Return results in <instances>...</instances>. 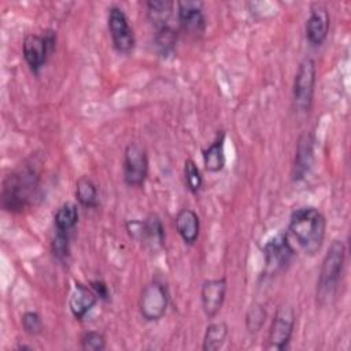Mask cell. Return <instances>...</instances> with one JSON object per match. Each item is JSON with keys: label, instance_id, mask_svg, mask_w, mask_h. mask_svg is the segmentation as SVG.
I'll use <instances>...</instances> for the list:
<instances>
[{"label": "cell", "instance_id": "83f0119b", "mask_svg": "<svg viewBox=\"0 0 351 351\" xmlns=\"http://www.w3.org/2000/svg\"><path fill=\"white\" fill-rule=\"evenodd\" d=\"M22 328L27 335L37 336L43 332V319L36 311H26L22 315Z\"/></svg>", "mask_w": 351, "mask_h": 351}, {"label": "cell", "instance_id": "9c48e42d", "mask_svg": "<svg viewBox=\"0 0 351 351\" xmlns=\"http://www.w3.org/2000/svg\"><path fill=\"white\" fill-rule=\"evenodd\" d=\"M123 181L129 186H140L148 176L147 149L140 143H129L123 152Z\"/></svg>", "mask_w": 351, "mask_h": 351}, {"label": "cell", "instance_id": "7c38bea8", "mask_svg": "<svg viewBox=\"0 0 351 351\" xmlns=\"http://www.w3.org/2000/svg\"><path fill=\"white\" fill-rule=\"evenodd\" d=\"M177 16L180 27L193 37H200L206 32V16L202 1H177Z\"/></svg>", "mask_w": 351, "mask_h": 351}, {"label": "cell", "instance_id": "8fae6325", "mask_svg": "<svg viewBox=\"0 0 351 351\" xmlns=\"http://www.w3.org/2000/svg\"><path fill=\"white\" fill-rule=\"evenodd\" d=\"M126 228L133 239L143 241L151 248L163 247L165 244V228L160 218L155 214L148 215L144 221H129Z\"/></svg>", "mask_w": 351, "mask_h": 351}, {"label": "cell", "instance_id": "5b68a950", "mask_svg": "<svg viewBox=\"0 0 351 351\" xmlns=\"http://www.w3.org/2000/svg\"><path fill=\"white\" fill-rule=\"evenodd\" d=\"M317 81V67L311 58H304L295 74L292 96L293 106L300 112H307L311 108L314 99V89Z\"/></svg>", "mask_w": 351, "mask_h": 351}, {"label": "cell", "instance_id": "9a60e30c", "mask_svg": "<svg viewBox=\"0 0 351 351\" xmlns=\"http://www.w3.org/2000/svg\"><path fill=\"white\" fill-rule=\"evenodd\" d=\"M329 32V12L322 4H313L306 21V37L310 44L321 45Z\"/></svg>", "mask_w": 351, "mask_h": 351}, {"label": "cell", "instance_id": "3957f363", "mask_svg": "<svg viewBox=\"0 0 351 351\" xmlns=\"http://www.w3.org/2000/svg\"><path fill=\"white\" fill-rule=\"evenodd\" d=\"M346 262V245L341 240H333L321 265L317 281V300L328 303L336 293Z\"/></svg>", "mask_w": 351, "mask_h": 351}, {"label": "cell", "instance_id": "ac0fdd59", "mask_svg": "<svg viewBox=\"0 0 351 351\" xmlns=\"http://www.w3.org/2000/svg\"><path fill=\"white\" fill-rule=\"evenodd\" d=\"M204 169L208 173H218L225 166V132L219 130L214 141L203 151Z\"/></svg>", "mask_w": 351, "mask_h": 351}, {"label": "cell", "instance_id": "8992f818", "mask_svg": "<svg viewBox=\"0 0 351 351\" xmlns=\"http://www.w3.org/2000/svg\"><path fill=\"white\" fill-rule=\"evenodd\" d=\"M56 47V33L51 29L44 34H26L22 43L23 58L33 73H38Z\"/></svg>", "mask_w": 351, "mask_h": 351}, {"label": "cell", "instance_id": "d4e9b609", "mask_svg": "<svg viewBox=\"0 0 351 351\" xmlns=\"http://www.w3.org/2000/svg\"><path fill=\"white\" fill-rule=\"evenodd\" d=\"M266 321V310L262 304L254 303L250 306L245 314V328L250 333H256L261 330Z\"/></svg>", "mask_w": 351, "mask_h": 351}, {"label": "cell", "instance_id": "ffe728a7", "mask_svg": "<svg viewBox=\"0 0 351 351\" xmlns=\"http://www.w3.org/2000/svg\"><path fill=\"white\" fill-rule=\"evenodd\" d=\"M177 40H178L177 30H174L173 26L167 25L160 29H156L155 37H154V45L158 55L163 59L173 56L176 52Z\"/></svg>", "mask_w": 351, "mask_h": 351}, {"label": "cell", "instance_id": "d6986e66", "mask_svg": "<svg viewBox=\"0 0 351 351\" xmlns=\"http://www.w3.org/2000/svg\"><path fill=\"white\" fill-rule=\"evenodd\" d=\"M174 5L176 4L170 0H151L145 3L147 18L155 30L169 25V21L173 16Z\"/></svg>", "mask_w": 351, "mask_h": 351}, {"label": "cell", "instance_id": "7a4b0ae2", "mask_svg": "<svg viewBox=\"0 0 351 351\" xmlns=\"http://www.w3.org/2000/svg\"><path fill=\"white\" fill-rule=\"evenodd\" d=\"M288 228L304 254L314 256L319 252L326 234V219L318 208L311 206L296 208L289 217Z\"/></svg>", "mask_w": 351, "mask_h": 351}, {"label": "cell", "instance_id": "484cf974", "mask_svg": "<svg viewBox=\"0 0 351 351\" xmlns=\"http://www.w3.org/2000/svg\"><path fill=\"white\" fill-rule=\"evenodd\" d=\"M69 240H70V234L62 233V232H56L52 239V243H51L52 254L60 262L67 261L70 256V241Z\"/></svg>", "mask_w": 351, "mask_h": 351}, {"label": "cell", "instance_id": "44dd1931", "mask_svg": "<svg viewBox=\"0 0 351 351\" xmlns=\"http://www.w3.org/2000/svg\"><path fill=\"white\" fill-rule=\"evenodd\" d=\"M78 206L74 203H63L55 213L53 217V225L56 232L62 233H69L75 228L78 223Z\"/></svg>", "mask_w": 351, "mask_h": 351}, {"label": "cell", "instance_id": "6da1fadb", "mask_svg": "<svg viewBox=\"0 0 351 351\" xmlns=\"http://www.w3.org/2000/svg\"><path fill=\"white\" fill-rule=\"evenodd\" d=\"M40 197V176L30 165H23L3 180L1 206L10 213H22Z\"/></svg>", "mask_w": 351, "mask_h": 351}, {"label": "cell", "instance_id": "4316f807", "mask_svg": "<svg viewBox=\"0 0 351 351\" xmlns=\"http://www.w3.org/2000/svg\"><path fill=\"white\" fill-rule=\"evenodd\" d=\"M81 348L85 351H103L106 348V337L101 332L88 330L81 336Z\"/></svg>", "mask_w": 351, "mask_h": 351}, {"label": "cell", "instance_id": "ba28073f", "mask_svg": "<svg viewBox=\"0 0 351 351\" xmlns=\"http://www.w3.org/2000/svg\"><path fill=\"white\" fill-rule=\"evenodd\" d=\"M295 256V251L285 233H278L269 239L263 245L265 269L267 276H276L285 270Z\"/></svg>", "mask_w": 351, "mask_h": 351}, {"label": "cell", "instance_id": "f1b7e54d", "mask_svg": "<svg viewBox=\"0 0 351 351\" xmlns=\"http://www.w3.org/2000/svg\"><path fill=\"white\" fill-rule=\"evenodd\" d=\"M89 287L93 289V292L96 293V296L99 299H103V300H108L110 298V291H108V287L104 281L101 280H93L89 282Z\"/></svg>", "mask_w": 351, "mask_h": 351}, {"label": "cell", "instance_id": "e0dca14e", "mask_svg": "<svg viewBox=\"0 0 351 351\" xmlns=\"http://www.w3.org/2000/svg\"><path fill=\"white\" fill-rule=\"evenodd\" d=\"M176 230L188 245H193L200 234V219L192 208H182L174 218Z\"/></svg>", "mask_w": 351, "mask_h": 351}, {"label": "cell", "instance_id": "4fadbf2b", "mask_svg": "<svg viewBox=\"0 0 351 351\" xmlns=\"http://www.w3.org/2000/svg\"><path fill=\"white\" fill-rule=\"evenodd\" d=\"M226 278H213V280H206L202 284L200 289V299H202V307L204 314L208 318H213L218 314L221 310L225 296H226Z\"/></svg>", "mask_w": 351, "mask_h": 351}, {"label": "cell", "instance_id": "52a82bcc", "mask_svg": "<svg viewBox=\"0 0 351 351\" xmlns=\"http://www.w3.org/2000/svg\"><path fill=\"white\" fill-rule=\"evenodd\" d=\"M295 329V310L289 304L277 307L269 329L266 350L284 351L288 348Z\"/></svg>", "mask_w": 351, "mask_h": 351}, {"label": "cell", "instance_id": "cb8c5ba5", "mask_svg": "<svg viewBox=\"0 0 351 351\" xmlns=\"http://www.w3.org/2000/svg\"><path fill=\"white\" fill-rule=\"evenodd\" d=\"M184 178H185L186 188L192 193H197L202 189L203 177H202L200 169L197 167V165L193 159H186L184 162Z\"/></svg>", "mask_w": 351, "mask_h": 351}, {"label": "cell", "instance_id": "30bf717a", "mask_svg": "<svg viewBox=\"0 0 351 351\" xmlns=\"http://www.w3.org/2000/svg\"><path fill=\"white\" fill-rule=\"evenodd\" d=\"M107 26L115 51L129 55L134 48L136 38L125 11L117 5L111 7L107 15Z\"/></svg>", "mask_w": 351, "mask_h": 351}, {"label": "cell", "instance_id": "7402d4cb", "mask_svg": "<svg viewBox=\"0 0 351 351\" xmlns=\"http://www.w3.org/2000/svg\"><path fill=\"white\" fill-rule=\"evenodd\" d=\"M228 325L222 321L211 322L207 325L204 336H203V346L204 351H217L223 347L226 337H228Z\"/></svg>", "mask_w": 351, "mask_h": 351}, {"label": "cell", "instance_id": "5bb4252c", "mask_svg": "<svg viewBox=\"0 0 351 351\" xmlns=\"http://www.w3.org/2000/svg\"><path fill=\"white\" fill-rule=\"evenodd\" d=\"M314 136L310 132H304L299 137L292 169V178L295 181H300L308 174L314 163Z\"/></svg>", "mask_w": 351, "mask_h": 351}, {"label": "cell", "instance_id": "2e32d148", "mask_svg": "<svg viewBox=\"0 0 351 351\" xmlns=\"http://www.w3.org/2000/svg\"><path fill=\"white\" fill-rule=\"evenodd\" d=\"M97 299L99 298L90 287L81 282H75L69 299V308L73 317L78 321L84 319L85 315L95 307Z\"/></svg>", "mask_w": 351, "mask_h": 351}, {"label": "cell", "instance_id": "603a6c76", "mask_svg": "<svg viewBox=\"0 0 351 351\" xmlns=\"http://www.w3.org/2000/svg\"><path fill=\"white\" fill-rule=\"evenodd\" d=\"M75 197L85 208H93L97 206V188L89 177L82 176L77 180Z\"/></svg>", "mask_w": 351, "mask_h": 351}, {"label": "cell", "instance_id": "277c9868", "mask_svg": "<svg viewBox=\"0 0 351 351\" xmlns=\"http://www.w3.org/2000/svg\"><path fill=\"white\" fill-rule=\"evenodd\" d=\"M170 302L169 288L165 281L152 278L144 285L138 299V310L145 321L154 322L165 317Z\"/></svg>", "mask_w": 351, "mask_h": 351}]
</instances>
